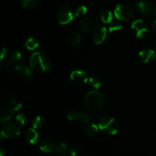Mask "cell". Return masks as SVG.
<instances>
[{
    "label": "cell",
    "instance_id": "cell-11",
    "mask_svg": "<svg viewBox=\"0 0 156 156\" xmlns=\"http://www.w3.org/2000/svg\"><path fill=\"white\" fill-rule=\"evenodd\" d=\"M136 10L139 13L143 16H149L153 12L152 6L149 1L140 0L136 3Z\"/></svg>",
    "mask_w": 156,
    "mask_h": 156
},
{
    "label": "cell",
    "instance_id": "cell-21",
    "mask_svg": "<svg viewBox=\"0 0 156 156\" xmlns=\"http://www.w3.org/2000/svg\"><path fill=\"white\" fill-rule=\"evenodd\" d=\"M99 127L94 123H89L88 125H85V134L88 136H94L98 134V132Z\"/></svg>",
    "mask_w": 156,
    "mask_h": 156
},
{
    "label": "cell",
    "instance_id": "cell-19",
    "mask_svg": "<svg viewBox=\"0 0 156 156\" xmlns=\"http://www.w3.org/2000/svg\"><path fill=\"white\" fill-rule=\"evenodd\" d=\"M55 145H53V142L47 139H44L39 143V148L42 151L46 153L51 152L54 150Z\"/></svg>",
    "mask_w": 156,
    "mask_h": 156
},
{
    "label": "cell",
    "instance_id": "cell-35",
    "mask_svg": "<svg viewBox=\"0 0 156 156\" xmlns=\"http://www.w3.org/2000/svg\"><path fill=\"white\" fill-rule=\"evenodd\" d=\"M0 156H6V151L3 148L0 149Z\"/></svg>",
    "mask_w": 156,
    "mask_h": 156
},
{
    "label": "cell",
    "instance_id": "cell-10",
    "mask_svg": "<svg viewBox=\"0 0 156 156\" xmlns=\"http://www.w3.org/2000/svg\"><path fill=\"white\" fill-rule=\"evenodd\" d=\"M15 70L21 77L26 80H29L32 78L33 72L31 70V67L25 65L24 64H18L15 66Z\"/></svg>",
    "mask_w": 156,
    "mask_h": 156
},
{
    "label": "cell",
    "instance_id": "cell-22",
    "mask_svg": "<svg viewBox=\"0 0 156 156\" xmlns=\"http://www.w3.org/2000/svg\"><path fill=\"white\" fill-rule=\"evenodd\" d=\"M88 82L90 83L91 87L94 89H99L102 85V80L98 75H91L88 78Z\"/></svg>",
    "mask_w": 156,
    "mask_h": 156
},
{
    "label": "cell",
    "instance_id": "cell-23",
    "mask_svg": "<svg viewBox=\"0 0 156 156\" xmlns=\"http://www.w3.org/2000/svg\"><path fill=\"white\" fill-rule=\"evenodd\" d=\"M122 30V24H120L119 21H114V22H111L110 24L109 28H108V31L110 32V33L111 34H117L119 32H120V31Z\"/></svg>",
    "mask_w": 156,
    "mask_h": 156
},
{
    "label": "cell",
    "instance_id": "cell-37",
    "mask_svg": "<svg viewBox=\"0 0 156 156\" xmlns=\"http://www.w3.org/2000/svg\"><path fill=\"white\" fill-rule=\"evenodd\" d=\"M155 47H156V41H155Z\"/></svg>",
    "mask_w": 156,
    "mask_h": 156
},
{
    "label": "cell",
    "instance_id": "cell-16",
    "mask_svg": "<svg viewBox=\"0 0 156 156\" xmlns=\"http://www.w3.org/2000/svg\"><path fill=\"white\" fill-rule=\"evenodd\" d=\"M98 19L103 24H110L112 22L113 14L108 9H104L98 13Z\"/></svg>",
    "mask_w": 156,
    "mask_h": 156
},
{
    "label": "cell",
    "instance_id": "cell-1",
    "mask_svg": "<svg viewBox=\"0 0 156 156\" xmlns=\"http://www.w3.org/2000/svg\"><path fill=\"white\" fill-rule=\"evenodd\" d=\"M104 95L98 90H91L86 93L84 98V106L88 112L95 113L104 106Z\"/></svg>",
    "mask_w": 156,
    "mask_h": 156
},
{
    "label": "cell",
    "instance_id": "cell-12",
    "mask_svg": "<svg viewBox=\"0 0 156 156\" xmlns=\"http://www.w3.org/2000/svg\"><path fill=\"white\" fill-rule=\"evenodd\" d=\"M139 58L143 63L149 64V63L152 62L155 59V52L152 49H143L139 54Z\"/></svg>",
    "mask_w": 156,
    "mask_h": 156
},
{
    "label": "cell",
    "instance_id": "cell-20",
    "mask_svg": "<svg viewBox=\"0 0 156 156\" xmlns=\"http://www.w3.org/2000/svg\"><path fill=\"white\" fill-rule=\"evenodd\" d=\"M24 46L26 49L28 50H34L39 47V43L37 40L34 38V37H28L24 41Z\"/></svg>",
    "mask_w": 156,
    "mask_h": 156
},
{
    "label": "cell",
    "instance_id": "cell-30",
    "mask_svg": "<svg viewBox=\"0 0 156 156\" xmlns=\"http://www.w3.org/2000/svg\"><path fill=\"white\" fill-rule=\"evenodd\" d=\"M87 13V8L84 6H80L77 7V9L75 10V15L79 18L84 17Z\"/></svg>",
    "mask_w": 156,
    "mask_h": 156
},
{
    "label": "cell",
    "instance_id": "cell-24",
    "mask_svg": "<svg viewBox=\"0 0 156 156\" xmlns=\"http://www.w3.org/2000/svg\"><path fill=\"white\" fill-rule=\"evenodd\" d=\"M23 55L21 52L18 50H14L10 54V59L12 62L18 63L22 60Z\"/></svg>",
    "mask_w": 156,
    "mask_h": 156
},
{
    "label": "cell",
    "instance_id": "cell-27",
    "mask_svg": "<svg viewBox=\"0 0 156 156\" xmlns=\"http://www.w3.org/2000/svg\"><path fill=\"white\" fill-rule=\"evenodd\" d=\"M80 113L81 112H79L78 110H75V109H71V110H68V112H67V118L71 121L79 119Z\"/></svg>",
    "mask_w": 156,
    "mask_h": 156
},
{
    "label": "cell",
    "instance_id": "cell-6",
    "mask_svg": "<svg viewBox=\"0 0 156 156\" xmlns=\"http://www.w3.org/2000/svg\"><path fill=\"white\" fill-rule=\"evenodd\" d=\"M131 31L137 38H143L148 32L147 24L143 19H136L131 24Z\"/></svg>",
    "mask_w": 156,
    "mask_h": 156
},
{
    "label": "cell",
    "instance_id": "cell-15",
    "mask_svg": "<svg viewBox=\"0 0 156 156\" xmlns=\"http://www.w3.org/2000/svg\"><path fill=\"white\" fill-rule=\"evenodd\" d=\"M15 112H17L16 110L13 108H11V107L5 108L2 110L1 114H0V121H1L2 123L5 124L8 122V121L12 119Z\"/></svg>",
    "mask_w": 156,
    "mask_h": 156
},
{
    "label": "cell",
    "instance_id": "cell-2",
    "mask_svg": "<svg viewBox=\"0 0 156 156\" xmlns=\"http://www.w3.org/2000/svg\"><path fill=\"white\" fill-rule=\"evenodd\" d=\"M29 66L37 71L47 72L50 70L51 63L44 52L37 50L30 55Z\"/></svg>",
    "mask_w": 156,
    "mask_h": 156
},
{
    "label": "cell",
    "instance_id": "cell-26",
    "mask_svg": "<svg viewBox=\"0 0 156 156\" xmlns=\"http://www.w3.org/2000/svg\"><path fill=\"white\" fill-rule=\"evenodd\" d=\"M80 119L81 122H82L83 125H86L88 124L91 123V121H92V117L90 114L87 113H80V116H79V119Z\"/></svg>",
    "mask_w": 156,
    "mask_h": 156
},
{
    "label": "cell",
    "instance_id": "cell-18",
    "mask_svg": "<svg viewBox=\"0 0 156 156\" xmlns=\"http://www.w3.org/2000/svg\"><path fill=\"white\" fill-rule=\"evenodd\" d=\"M5 102L9 107L15 109L16 111L19 110L22 106V103L18 102L17 98L15 97V96H7L5 99Z\"/></svg>",
    "mask_w": 156,
    "mask_h": 156
},
{
    "label": "cell",
    "instance_id": "cell-25",
    "mask_svg": "<svg viewBox=\"0 0 156 156\" xmlns=\"http://www.w3.org/2000/svg\"><path fill=\"white\" fill-rule=\"evenodd\" d=\"M15 121H16V123L18 125L22 126V125H26L27 123L28 119H27V116L24 113H18L15 116Z\"/></svg>",
    "mask_w": 156,
    "mask_h": 156
},
{
    "label": "cell",
    "instance_id": "cell-7",
    "mask_svg": "<svg viewBox=\"0 0 156 156\" xmlns=\"http://www.w3.org/2000/svg\"><path fill=\"white\" fill-rule=\"evenodd\" d=\"M56 18H57V21L59 24L65 25V24H69L72 21H73L74 13H73L71 8L65 6V7H62V9H59Z\"/></svg>",
    "mask_w": 156,
    "mask_h": 156
},
{
    "label": "cell",
    "instance_id": "cell-3",
    "mask_svg": "<svg viewBox=\"0 0 156 156\" xmlns=\"http://www.w3.org/2000/svg\"><path fill=\"white\" fill-rule=\"evenodd\" d=\"M98 125L99 129L108 135H116L120 128L117 121L111 116H104L101 118Z\"/></svg>",
    "mask_w": 156,
    "mask_h": 156
},
{
    "label": "cell",
    "instance_id": "cell-14",
    "mask_svg": "<svg viewBox=\"0 0 156 156\" xmlns=\"http://www.w3.org/2000/svg\"><path fill=\"white\" fill-rule=\"evenodd\" d=\"M24 139L27 143L30 145H34L37 142L38 133L35 128H28L24 134Z\"/></svg>",
    "mask_w": 156,
    "mask_h": 156
},
{
    "label": "cell",
    "instance_id": "cell-4",
    "mask_svg": "<svg viewBox=\"0 0 156 156\" xmlns=\"http://www.w3.org/2000/svg\"><path fill=\"white\" fill-rule=\"evenodd\" d=\"M133 10L129 5L126 3L117 5L114 11V15L119 21H129L133 17Z\"/></svg>",
    "mask_w": 156,
    "mask_h": 156
},
{
    "label": "cell",
    "instance_id": "cell-13",
    "mask_svg": "<svg viewBox=\"0 0 156 156\" xmlns=\"http://www.w3.org/2000/svg\"><path fill=\"white\" fill-rule=\"evenodd\" d=\"M82 36L79 32H73L67 37V43L72 47H77L82 43Z\"/></svg>",
    "mask_w": 156,
    "mask_h": 156
},
{
    "label": "cell",
    "instance_id": "cell-17",
    "mask_svg": "<svg viewBox=\"0 0 156 156\" xmlns=\"http://www.w3.org/2000/svg\"><path fill=\"white\" fill-rule=\"evenodd\" d=\"M80 28L84 33H89L91 30H93V20L90 17L84 18L81 21Z\"/></svg>",
    "mask_w": 156,
    "mask_h": 156
},
{
    "label": "cell",
    "instance_id": "cell-36",
    "mask_svg": "<svg viewBox=\"0 0 156 156\" xmlns=\"http://www.w3.org/2000/svg\"><path fill=\"white\" fill-rule=\"evenodd\" d=\"M153 14H154V15L156 17V6L153 9Z\"/></svg>",
    "mask_w": 156,
    "mask_h": 156
},
{
    "label": "cell",
    "instance_id": "cell-8",
    "mask_svg": "<svg viewBox=\"0 0 156 156\" xmlns=\"http://www.w3.org/2000/svg\"><path fill=\"white\" fill-rule=\"evenodd\" d=\"M88 78H89V76L88 73L82 69H76V70H73L70 73L71 80L77 85H83L86 84L88 81Z\"/></svg>",
    "mask_w": 156,
    "mask_h": 156
},
{
    "label": "cell",
    "instance_id": "cell-5",
    "mask_svg": "<svg viewBox=\"0 0 156 156\" xmlns=\"http://www.w3.org/2000/svg\"><path fill=\"white\" fill-rule=\"evenodd\" d=\"M19 128L16 124L13 122L5 123L1 130V136L4 139H14L19 136Z\"/></svg>",
    "mask_w": 156,
    "mask_h": 156
},
{
    "label": "cell",
    "instance_id": "cell-9",
    "mask_svg": "<svg viewBox=\"0 0 156 156\" xmlns=\"http://www.w3.org/2000/svg\"><path fill=\"white\" fill-rule=\"evenodd\" d=\"M108 30L105 26L98 25L92 30V40L94 44H101L107 38Z\"/></svg>",
    "mask_w": 156,
    "mask_h": 156
},
{
    "label": "cell",
    "instance_id": "cell-34",
    "mask_svg": "<svg viewBox=\"0 0 156 156\" xmlns=\"http://www.w3.org/2000/svg\"><path fill=\"white\" fill-rule=\"evenodd\" d=\"M152 29L155 33H156V20L152 23Z\"/></svg>",
    "mask_w": 156,
    "mask_h": 156
},
{
    "label": "cell",
    "instance_id": "cell-32",
    "mask_svg": "<svg viewBox=\"0 0 156 156\" xmlns=\"http://www.w3.org/2000/svg\"><path fill=\"white\" fill-rule=\"evenodd\" d=\"M79 150L76 147H72L69 149V156H79Z\"/></svg>",
    "mask_w": 156,
    "mask_h": 156
},
{
    "label": "cell",
    "instance_id": "cell-29",
    "mask_svg": "<svg viewBox=\"0 0 156 156\" xmlns=\"http://www.w3.org/2000/svg\"><path fill=\"white\" fill-rule=\"evenodd\" d=\"M54 150L58 154H64L68 150V147L64 142H59V143L55 145Z\"/></svg>",
    "mask_w": 156,
    "mask_h": 156
},
{
    "label": "cell",
    "instance_id": "cell-33",
    "mask_svg": "<svg viewBox=\"0 0 156 156\" xmlns=\"http://www.w3.org/2000/svg\"><path fill=\"white\" fill-rule=\"evenodd\" d=\"M6 53H7V49L5 47H2L1 50V54H0V59H1V61H3L5 57L6 56Z\"/></svg>",
    "mask_w": 156,
    "mask_h": 156
},
{
    "label": "cell",
    "instance_id": "cell-38",
    "mask_svg": "<svg viewBox=\"0 0 156 156\" xmlns=\"http://www.w3.org/2000/svg\"><path fill=\"white\" fill-rule=\"evenodd\" d=\"M85 156H88V155H85Z\"/></svg>",
    "mask_w": 156,
    "mask_h": 156
},
{
    "label": "cell",
    "instance_id": "cell-31",
    "mask_svg": "<svg viewBox=\"0 0 156 156\" xmlns=\"http://www.w3.org/2000/svg\"><path fill=\"white\" fill-rule=\"evenodd\" d=\"M38 0H22L23 7L26 9H32L37 4Z\"/></svg>",
    "mask_w": 156,
    "mask_h": 156
},
{
    "label": "cell",
    "instance_id": "cell-28",
    "mask_svg": "<svg viewBox=\"0 0 156 156\" xmlns=\"http://www.w3.org/2000/svg\"><path fill=\"white\" fill-rule=\"evenodd\" d=\"M44 125V119H43L41 116H37L33 119V122H32V126L35 129H39L41 128Z\"/></svg>",
    "mask_w": 156,
    "mask_h": 156
}]
</instances>
